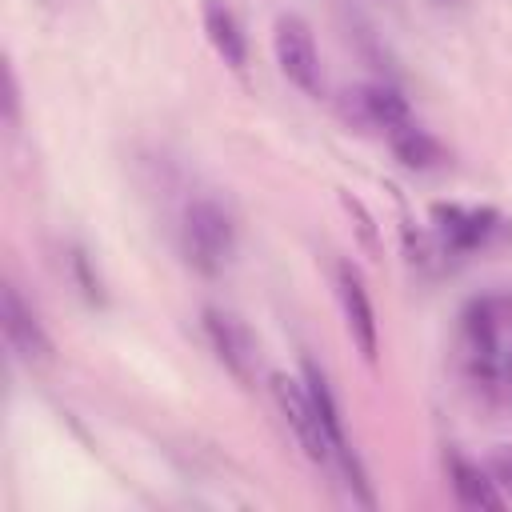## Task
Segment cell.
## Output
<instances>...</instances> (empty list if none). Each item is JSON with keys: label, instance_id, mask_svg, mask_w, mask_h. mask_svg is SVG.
I'll list each match as a JSON object with an SVG mask.
<instances>
[{"label": "cell", "instance_id": "6da1fadb", "mask_svg": "<svg viewBox=\"0 0 512 512\" xmlns=\"http://www.w3.org/2000/svg\"><path fill=\"white\" fill-rule=\"evenodd\" d=\"M460 352L468 380L488 400H512V292H488L464 308Z\"/></svg>", "mask_w": 512, "mask_h": 512}, {"label": "cell", "instance_id": "7a4b0ae2", "mask_svg": "<svg viewBox=\"0 0 512 512\" xmlns=\"http://www.w3.org/2000/svg\"><path fill=\"white\" fill-rule=\"evenodd\" d=\"M180 240H184V256L192 260V268H200L204 276H216L228 268L236 252V224L212 196H196L184 208Z\"/></svg>", "mask_w": 512, "mask_h": 512}, {"label": "cell", "instance_id": "3957f363", "mask_svg": "<svg viewBox=\"0 0 512 512\" xmlns=\"http://www.w3.org/2000/svg\"><path fill=\"white\" fill-rule=\"evenodd\" d=\"M268 388H272V400H276L280 416L288 420L292 436L300 440L304 456L316 460V464H332V440H328V428H324V420H320V412H316L304 380H296L288 372H272V384Z\"/></svg>", "mask_w": 512, "mask_h": 512}, {"label": "cell", "instance_id": "277c9868", "mask_svg": "<svg viewBox=\"0 0 512 512\" xmlns=\"http://www.w3.org/2000/svg\"><path fill=\"white\" fill-rule=\"evenodd\" d=\"M272 52H276V64H280V72L288 76V84H296V88L308 92V96H320V88H324L320 52H316V36H312V28H308L304 16H296V12L276 16Z\"/></svg>", "mask_w": 512, "mask_h": 512}, {"label": "cell", "instance_id": "5b68a950", "mask_svg": "<svg viewBox=\"0 0 512 512\" xmlns=\"http://www.w3.org/2000/svg\"><path fill=\"white\" fill-rule=\"evenodd\" d=\"M200 320H204V336H208L212 352L220 356V364H224L236 380H244V384L256 380L260 344H256L252 328H248L236 312H228V308H204Z\"/></svg>", "mask_w": 512, "mask_h": 512}, {"label": "cell", "instance_id": "8992f818", "mask_svg": "<svg viewBox=\"0 0 512 512\" xmlns=\"http://www.w3.org/2000/svg\"><path fill=\"white\" fill-rule=\"evenodd\" d=\"M336 296H340V308H344V324H348L352 344L360 348L364 360H376V348H380L376 308H372V296L364 288V276L348 260L336 264Z\"/></svg>", "mask_w": 512, "mask_h": 512}, {"label": "cell", "instance_id": "52a82bcc", "mask_svg": "<svg viewBox=\"0 0 512 512\" xmlns=\"http://www.w3.org/2000/svg\"><path fill=\"white\" fill-rule=\"evenodd\" d=\"M0 324H4L8 348H12L24 364H48V360H52V336L44 332L40 316L20 300V292H16L12 284L0 288Z\"/></svg>", "mask_w": 512, "mask_h": 512}, {"label": "cell", "instance_id": "ba28073f", "mask_svg": "<svg viewBox=\"0 0 512 512\" xmlns=\"http://www.w3.org/2000/svg\"><path fill=\"white\" fill-rule=\"evenodd\" d=\"M344 112H348L356 124L384 128V132H392L396 124L412 120L408 100H404L392 84H356V88H348V92H344Z\"/></svg>", "mask_w": 512, "mask_h": 512}, {"label": "cell", "instance_id": "9c48e42d", "mask_svg": "<svg viewBox=\"0 0 512 512\" xmlns=\"http://www.w3.org/2000/svg\"><path fill=\"white\" fill-rule=\"evenodd\" d=\"M200 16H204V32H208V44L216 48V56L240 72L248 64V36H244L236 8L228 0H200Z\"/></svg>", "mask_w": 512, "mask_h": 512}, {"label": "cell", "instance_id": "30bf717a", "mask_svg": "<svg viewBox=\"0 0 512 512\" xmlns=\"http://www.w3.org/2000/svg\"><path fill=\"white\" fill-rule=\"evenodd\" d=\"M444 240H452L456 248H476L488 244L500 232V216L488 208H460V204H436L432 208Z\"/></svg>", "mask_w": 512, "mask_h": 512}, {"label": "cell", "instance_id": "8fae6325", "mask_svg": "<svg viewBox=\"0 0 512 512\" xmlns=\"http://www.w3.org/2000/svg\"><path fill=\"white\" fill-rule=\"evenodd\" d=\"M388 144H392L396 160H400L404 168H416V172L440 168V164L448 160L444 144H440V140H436V136H432L428 128H420V124H412V120L396 124V128L388 132Z\"/></svg>", "mask_w": 512, "mask_h": 512}, {"label": "cell", "instance_id": "7c38bea8", "mask_svg": "<svg viewBox=\"0 0 512 512\" xmlns=\"http://www.w3.org/2000/svg\"><path fill=\"white\" fill-rule=\"evenodd\" d=\"M448 476H452V492L464 508H504L508 496L496 488V480L488 476V468L464 460V456H452L448 460Z\"/></svg>", "mask_w": 512, "mask_h": 512}, {"label": "cell", "instance_id": "4fadbf2b", "mask_svg": "<svg viewBox=\"0 0 512 512\" xmlns=\"http://www.w3.org/2000/svg\"><path fill=\"white\" fill-rule=\"evenodd\" d=\"M488 476L496 480V488H504L512 496V444H504L488 456Z\"/></svg>", "mask_w": 512, "mask_h": 512}, {"label": "cell", "instance_id": "5bb4252c", "mask_svg": "<svg viewBox=\"0 0 512 512\" xmlns=\"http://www.w3.org/2000/svg\"><path fill=\"white\" fill-rule=\"evenodd\" d=\"M16 108H20V88H16V72L4 68V120L16 124Z\"/></svg>", "mask_w": 512, "mask_h": 512}]
</instances>
